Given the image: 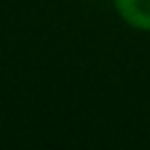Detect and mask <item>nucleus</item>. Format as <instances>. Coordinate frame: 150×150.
<instances>
[{
	"label": "nucleus",
	"instance_id": "f257e3e1",
	"mask_svg": "<svg viewBox=\"0 0 150 150\" xmlns=\"http://www.w3.org/2000/svg\"><path fill=\"white\" fill-rule=\"evenodd\" d=\"M124 24L141 33H150V0H112Z\"/></svg>",
	"mask_w": 150,
	"mask_h": 150
}]
</instances>
